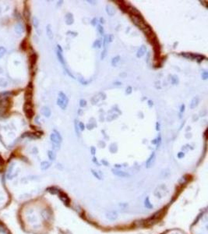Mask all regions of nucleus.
I'll list each match as a JSON object with an SVG mask.
<instances>
[{
  "mask_svg": "<svg viewBox=\"0 0 208 234\" xmlns=\"http://www.w3.org/2000/svg\"><path fill=\"white\" fill-rule=\"evenodd\" d=\"M12 106V100L9 96L0 97V116H4L9 112Z\"/></svg>",
  "mask_w": 208,
  "mask_h": 234,
  "instance_id": "f257e3e1",
  "label": "nucleus"
},
{
  "mask_svg": "<svg viewBox=\"0 0 208 234\" xmlns=\"http://www.w3.org/2000/svg\"><path fill=\"white\" fill-rule=\"evenodd\" d=\"M23 112L26 114L28 119H31L34 116V109H33L32 102H26L23 106Z\"/></svg>",
  "mask_w": 208,
  "mask_h": 234,
  "instance_id": "f03ea898",
  "label": "nucleus"
},
{
  "mask_svg": "<svg viewBox=\"0 0 208 234\" xmlns=\"http://www.w3.org/2000/svg\"><path fill=\"white\" fill-rule=\"evenodd\" d=\"M50 139L52 141L53 144H59V143L62 141V137H61L60 133L57 130H54V133H52L50 135Z\"/></svg>",
  "mask_w": 208,
  "mask_h": 234,
  "instance_id": "7ed1b4c3",
  "label": "nucleus"
},
{
  "mask_svg": "<svg viewBox=\"0 0 208 234\" xmlns=\"http://www.w3.org/2000/svg\"><path fill=\"white\" fill-rule=\"evenodd\" d=\"M127 13H129L130 14V16H140L141 15V13H140L138 9L132 6H129L128 9H127Z\"/></svg>",
  "mask_w": 208,
  "mask_h": 234,
  "instance_id": "20e7f679",
  "label": "nucleus"
},
{
  "mask_svg": "<svg viewBox=\"0 0 208 234\" xmlns=\"http://www.w3.org/2000/svg\"><path fill=\"white\" fill-rule=\"evenodd\" d=\"M65 23H66L67 25L73 24V22H74L73 15V13H66V15L65 16Z\"/></svg>",
  "mask_w": 208,
  "mask_h": 234,
  "instance_id": "39448f33",
  "label": "nucleus"
},
{
  "mask_svg": "<svg viewBox=\"0 0 208 234\" xmlns=\"http://www.w3.org/2000/svg\"><path fill=\"white\" fill-rule=\"evenodd\" d=\"M15 31L16 34L18 35H21L24 32V27L22 24L21 23H18L15 26Z\"/></svg>",
  "mask_w": 208,
  "mask_h": 234,
  "instance_id": "423d86ee",
  "label": "nucleus"
},
{
  "mask_svg": "<svg viewBox=\"0 0 208 234\" xmlns=\"http://www.w3.org/2000/svg\"><path fill=\"white\" fill-rule=\"evenodd\" d=\"M146 51V47L145 45H141L140 47V49H138L137 52H136V57H137V58H141L142 56L144 55Z\"/></svg>",
  "mask_w": 208,
  "mask_h": 234,
  "instance_id": "0eeeda50",
  "label": "nucleus"
},
{
  "mask_svg": "<svg viewBox=\"0 0 208 234\" xmlns=\"http://www.w3.org/2000/svg\"><path fill=\"white\" fill-rule=\"evenodd\" d=\"M141 30L143 31V32L144 33L146 36H148L150 34H151V33L153 32V30H152V28H151V27L148 24H146V23L144 26V27L142 28Z\"/></svg>",
  "mask_w": 208,
  "mask_h": 234,
  "instance_id": "6e6552de",
  "label": "nucleus"
},
{
  "mask_svg": "<svg viewBox=\"0 0 208 234\" xmlns=\"http://www.w3.org/2000/svg\"><path fill=\"white\" fill-rule=\"evenodd\" d=\"M119 2V9H121L122 12L127 13V9H128V8H129V6H130V5L126 4V2H124V1H121V2Z\"/></svg>",
  "mask_w": 208,
  "mask_h": 234,
  "instance_id": "1a4fd4ad",
  "label": "nucleus"
},
{
  "mask_svg": "<svg viewBox=\"0 0 208 234\" xmlns=\"http://www.w3.org/2000/svg\"><path fill=\"white\" fill-rule=\"evenodd\" d=\"M41 113L43 114L45 117L49 118L51 116V110L48 106H44L41 108Z\"/></svg>",
  "mask_w": 208,
  "mask_h": 234,
  "instance_id": "9d476101",
  "label": "nucleus"
},
{
  "mask_svg": "<svg viewBox=\"0 0 208 234\" xmlns=\"http://www.w3.org/2000/svg\"><path fill=\"white\" fill-rule=\"evenodd\" d=\"M106 13L109 16H113L115 13V9L112 5H107L106 6Z\"/></svg>",
  "mask_w": 208,
  "mask_h": 234,
  "instance_id": "9b49d317",
  "label": "nucleus"
},
{
  "mask_svg": "<svg viewBox=\"0 0 208 234\" xmlns=\"http://www.w3.org/2000/svg\"><path fill=\"white\" fill-rule=\"evenodd\" d=\"M46 33H47V35H48V38L50 40H52L53 39V32H52V30H51V24H48L46 27Z\"/></svg>",
  "mask_w": 208,
  "mask_h": 234,
  "instance_id": "f8f14e48",
  "label": "nucleus"
},
{
  "mask_svg": "<svg viewBox=\"0 0 208 234\" xmlns=\"http://www.w3.org/2000/svg\"><path fill=\"white\" fill-rule=\"evenodd\" d=\"M37 55L35 53L32 54V55L30 56V58H29V61H30V65H31V67H33V66H34L36 64V63H37Z\"/></svg>",
  "mask_w": 208,
  "mask_h": 234,
  "instance_id": "ddd939ff",
  "label": "nucleus"
},
{
  "mask_svg": "<svg viewBox=\"0 0 208 234\" xmlns=\"http://www.w3.org/2000/svg\"><path fill=\"white\" fill-rule=\"evenodd\" d=\"M56 55H57V57H58V59H59V61L60 62V63L62 64V65H63V66L65 67V59H64V58H63V53L61 52H59V51H56Z\"/></svg>",
  "mask_w": 208,
  "mask_h": 234,
  "instance_id": "4468645a",
  "label": "nucleus"
},
{
  "mask_svg": "<svg viewBox=\"0 0 208 234\" xmlns=\"http://www.w3.org/2000/svg\"><path fill=\"white\" fill-rule=\"evenodd\" d=\"M199 101H200V99H199V98L198 97H194L192 98V100L191 101V103H190V108H196L197 106H198V104H199Z\"/></svg>",
  "mask_w": 208,
  "mask_h": 234,
  "instance_id": "2eb2a0df",
  "label": "nucleus"
},
{
  "mask_svg": "<svg viewBox=\"0 0 208 234\" xmlns=\"http://www.w3.org/2000/svg\"><path fill=\"white\" fill-rule=\"evenodd\" d=\"M59 98L62 100V101H63L64 102H65V105H67L68 106V103H69V98H67V96L65 95L63 92H62V91H60L59 93Z\"/></svg>",
  "mask_w": 208,
  "mask_h": 234,
  "instance_id": "dca6fc26",
  "label": "nucleus"
},
{
  "mask_svg": "<svg viewBox=\"0 0 208 234\" xmlns=\"http://www.w3.org/2000/svg\"><path fill=\"white\" fill-rule=\"evenodd\" d=\"M57 105L63 109V110H65V109L66 108V107H67V105H65V102L63 101H62V100H61L59 98H57Z\"/></svg>",
  "mask_w": 208,
  "mask_h": 234,
  "instance_id": "f3484780",
  "label": "nucleus"
},
{
  "mask_svg": "<svg viewBox=\"0 0 208 234\" xmlns=\"http://www.w3.org/2000/svg\"><path fill=\"white\" fill-rule=\"evenodd\" d=\"M23 137H28L30 138H34V139L39 137L37 135V133H30V132H27L25 133H23Z\"/></svg>",
  "mask_w": 208,
  "mask_h": 234,
  "instance_id": "a211bd4d",
  "label": "nucleus"
},
{
  "mask_svg": "<svg viewBox=\"0 0 208 234\" xmlns=\"http://www.w3.org/2000/svg\"><path fill=\"white\" fill-rule=\"evenodd\" d=\"M119 61H120V56L119 55H117V56L114 57V58H112V66H115Z\"/></svg>",
  "mask_w": 208,
  "mask_h": 234,
  "instance_id": "6ab92c4d",
  "label": "nucleus"
},
{
  "mask_svg": "<svg viewBox=\"0 0 208 234\" xmlns=\"http://www.w3.org/2000/svg\"><path fill=\"white\" fill-rule=\"evenodd\" d=\"M101 47V41L99 40V39H97V40H95L94 41V44H93V48L94 49H100V48Z\"/></svg>",
  "mask_w": 208,
  "mask_h": 234,
  "instance_id": "aec40b11",
  "label": "nucleus"
},
{
  "mask_svg": "<svg viewBox=\"0 0 208 234\" xmlns=\"http://www.w3.org/2000/svg\"><path fill=\"white\" fill-rule=\"evenodd\" d=\"M33 25H34V27L36 28V29H37V28H38V26H39V20H38V19H37L36 17H33Z\"/></svg>",
  "mask_w": 208,
  "mask_h": 234,
  "instance_id": "412c9836",
  "label": "nucleus"
},
{
  "mask_svg": "<svg viewBox=\"0 0 208 234\" xmlns=\"http://www.w3.org/2000/svg\"><path fill=\"white\" fill-rule=\"evenodd\" d=\"M172 84H177L178 83V77L176 75H173V76H172Z\"/></svg>",
  "mask_w": 208,
  "mask_h": 234,
  "instance_id": "4be33fe9",
  "label": "nucleus"
},
{
  "mask_svg": "<svg viewBox=\"0 0 208 234\" xmlns=\"http://www.w3.org/2000/svg\"><path fill=\"white\" fill-rule=\"evenodd\" d=\"M97 31L99 33H100V35H104V34H105L104 27L101 24H97Z\"/></svg>",
  "mask_w": 208,
  "mask_h": 234,
  "instance_id": "5701e85b",
  "label": "nucleus"
},
{
  "mask_svg": "<svg viewBox=\"0 0 208 234\" xmlns=\"http://www.w3.org/2000/svg\"><path fill=\"white\" fill-rule=\"evenodd\" d=\"M74 126H75V132H76V133H77V135H80V129H79V126H78V125H77V119H75V123H74Z\"/></svg>",
  "mask_w": 208,
  "mask_h": 234,
  "instance_id": "b1692460",
  "label": "nucleus"
},
{
  "mask_svg": "<svg viewBox=\"0 0 208 234\" xmlns=\"http://www.w3.org/2000/svg\"><path fill=\"white\" fill-rule=\"evenodd\" d=\"M6 52V49H5L3 46H0V58L4 55Z\"/></svg>",
  "mask_w": 208,
  "mask_h": 234,
  "instance_id": "393cba45",
  "label": "nucleus"
},
{
  "mask_svg": "<svg viewBox=\"0 0 208 234\" xmlns=\"http://www.w3.org/2000/svg\"><path fill=\"white\" fill-rule=\"evenodd\" d=\"M87 106V101L85 99H80V106L81 108H83Z\"/></svg>",
  "mask_w": 208,
  "mask_h": 234,
  "instance_id": "a878e982",
  "label": "nucleus"
},
{
  "mask_svg": "<svg viewBox=\"0 0 208 234\" xmlns=\"http://www.w3.org/2000/svg\"><path fill=\"white\" fill-rule=\"evenodd\" d=\"M91 23L92 24V26H94V27L97 26V23H98V20H97V17L93 18V20H91Z\"/></svg>",
  "mask_w": 208,
  "mask_h": 234,
  "instance_id": "bb28decb",
  "label": "nucleus"
},
{
  "mask_svg": "<svg viewBox=\"0 0 208 234\" xmlns=\"http://www.w3.org/2000/svg\"><path fill=\"white\" fill-rule=\"evenodd\" d=\"M106 55H107V49H104V50H103L102 52H101V59L103 60V59L106 57Z\"/></svg>",
  "mask_w": 208,
  "mask_h": 234,
  "instance_id": "cd10ccee",
  "label": "nucleus"
},
{
  "mask_svg": "<svg viewBox=\"0 0 208 234\" xmlns=\"http://www.w3.org/2000/svg\"><path fill=\"white\" fill-rule=\"evenodd\" d=\"M114 35H108V42H109V43H112L113 41H114Z\"/></svg>",
  "mask_w": 208,
  "mask_h": 234,
  "instance_id": "c85d7f7f",
  "label": "nucleus"
},
{
  "mask_svg": "<svg viewBox=\"0 0 208 234\" xmlns=\"http://www.w3.org/2000/svg\"><path fill=\"white\" fill-rule=\"evenodd\" d=\"M201 77H202V79L203 80H207L208 78V73L204 71V72H203L202 74H201Z\"/></svg>",
  "mask_w": 208,
  "mask_h": 234,
  "instance_id": "c756f323",
  "label": "nucleus"
},
{
  "mask_svg": "<svg viewBox=\"0 0 208 234\" xmlns=\"http://www.w3.org/2000/svg\"><path fill=\"white\" fill-rule=\"evenodd\" d=\"M0 86H2V87H6V86H7L6 80H5L4 79L0 80Z\"/></svg>",
  "mask_w": 208,
  "mask_h": 234,
  "instance_id": "7c9ffc66",
  "label": "nucleus"
},
{
  "mask_svg": "<svg viewBox=\"0 0 208 234\" xmlns=\"http://www.w3.org/2000/svg\"><path fill=\"white\" fill-rule=\"evenodd\" d=\"M24 17L27 19H29V17H30V12H29V10H28L27 9H24Z\"/></svg>",
  "mask_w": 208,
  "mask_h": 234,
  "instance_id": "2f4dec72",
  "label": "nucleus"
},
{
  "mask_svg": "<svg viewBox=\"0 0 208 234\" xmlns=\"http://www.w3.org/2000/svg\"><path fill=\"white\" fill-rule=\"evenodd\" d=\"M78 126H79L80 130H84V129H85V125L83 124V123H82V122L79 123Z\"/></svg>",
  "mask_w": 208,
  "mask_h": 234,
  "instance_id": "473e14b6",
  "label": "nucleus"
},
{
  "mask_svg": "<svg viewBox=\"0 0 208 234\" xmlns=\"http://www.w3.org/2000/svg\"><path fill=\"white\" fill-rule=\"evenodd\" d=\"M108 36H105V38H104V41H103V46H104V49H106V45L108 44Z\"/></svg>",
  "mask_w": 208,
  "mask_h": 234,
  "instance_id": "72a5a7b5",
  "label": "nucleus"
},
{
  "mask_svg": "<svg viewBox=\"0 0 208 234\" xmlns=\"http://www.w3.org/2000/svg\"><path fill=\"white\" fill-rule=\"evenodd\" d=\"M80 82L82 84H83V85H87L90 82V81L89 80H85L83 78H80Z\"/></svg>",
  "mask_w": 208,
  "mask_h": 234,
  "instance_id": "f704fd0d",
  "label": "nucleus"
},
{
  "mask_svg": "<svg viewBox=\"0 0 208 234\" xmlns=\"http://www.w3.org/2000/svg\"><path fill=\"white\" fill-rule=\"evenodd\" d=\"M132 90H133V88H132V87H130V86H129L128 88H126V94H131L132 93Z\"/></svg>",
  "mask_w": 208,
  "mask_h": 234,
  "instance_id": "c9c22d12",
  "label": "nucleus"
},
{
  "mask_svg": "<svg viewBox=\"0 0 208 234\" xmlns=\"http://www.w3.org/2000/svg\"><path fill=\"white\" fill-rule=\"evenodd\" d=\"M67 35H73L74 37H76L77 36L78 34L77 32H73V31H68L67 32Z\"/></svg>",
  "mask_w": 208,
  "mask_h": 234,
  "instance_id": "e433bc0d",
  "label": "nucleus"
},
{
  "mask_svg": "<svg viewBox=\"0 0 208 234\" xmlns=\"http://www.w3.org/2000/svg\"><path fill=\"white\" fill-rule=\"evenodd\" d=\"M87 2L91 4V5H96V3H97L96 1H92V0H87Z\"/></svg>",
  "mask_w": 208,
  "mask_h": 234,
  "instance_id": "4c0bfd02",
  "label": "nucleus"
},
{
  "mask_svg": "<svg viewBox=\"0 0 208 234\" xmlns=\"http://www.w3.org/2000/svg\"><path fill=\"white\" fill-rule=\"evenodd\" d=\"M184 111H185V105L182 104L180 108V112H183Z\"/></svg>",
  "mask_w": 208,
  "mask_h": 234,
  "instance_id": "58836bf2",
  "label": "nucleus"
},
{
  "mask_svg": "<svg viewBox=\"0 0 208 234\" xmlns=\"http://www.w3.org/2000/svg\"><path fill=\"white\" fill-rule=\"evenodd\" d=\"M48 155L50 157V159H53L54 158V154L52 151H48Z\"/></svg>",
  "mask_w": 208,
  "mask_h": 234,
  "instance_id": "ea45409f",
  "label": "nucleus"
},
{
  "mask_svg": "<svg viewBox=\"0 0 208 234\" xmlns=\"http://www.w3.org/2000/svg\"><path fill=\"white\" fill-rule=\"evenodd\" d=\"M156 130H157L158 131L160 130V124H159V123H156Z\"/></svg>",
  "mask_w": 208,
  "mask_h": 234,
  "instance_id": "a19ab883",
  "label": "nucleus"
},
{
  "mask_svg": "<svg viewBox=\"0 0 208 234\" xmlns=\"http://www.w3.org/2000/svg\"><path fill=\"white\" fill-rule=\"evenodd\" d=\"M57 49H57L58 51H59V52H63V49L61 48V46H60L59 45H57Z\"/></svg>",
  "mask_w": 208,
  "mask_h": 234,
  "instance_id": "79ce46f5",
  "label": "nucleus"
},
{
  "mask_svg": "<svg viewBox=\"0 0 208 234\" xmlns=\"http://www.w3.org/2000/svg\"><path fill=\"white\" fill-rule=\"evenodd\" d=\"M100 23H102V24H103V23H105V19H104L103 17L100 18Z\"/></svg>",
  "mask_w": 208,
  "mask_h": 234,
  "instance_id": "37998d69",
  "label": "nucleus"
},
{
  "mask_svg": "<svg viewBox=\"0 0 208 234\" xmlns=\"http://www.w3.org/2000/svg\"><path fill=\"white\" fill-rule=\"evenodd\" d=\"M148 105H149L150 107H151V106H153V102L151 101V100H149V101H148Z\"/></svg>",
  "mask_w": 208,
  "mask_h": 234,
  "instance_id": "c03bdc74",
  "label": "nucleus"
},
{
  "mask_svg": "<svg viewBox=\"0 0 208 234\" xmlns=\"http://www.w3.org/2000/svg\"><path fill=\"white\" fill-rule=\"evenodd\" d=\"M178 156H179V157H182V154H179Z\"/></svg>",
  "mask_w": 208,
  "mask_h": 234,
  "instance_id": "a18cd8bd",
  "label": "nucleus"
}]
</instances>
